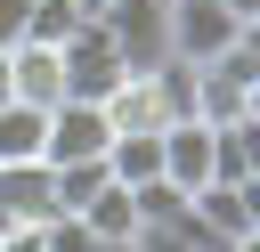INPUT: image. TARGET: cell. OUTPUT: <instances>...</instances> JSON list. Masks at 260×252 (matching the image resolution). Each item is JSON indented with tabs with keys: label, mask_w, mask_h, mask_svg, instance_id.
<instances>
[{
	"label": "cell",
	"mask_w": 260,
	"mask_h": 252,
	"mask_svg": "<svg viewBox=\"0 0 260 252\" xmlns=\"http://www.w3.org/2000/svg\"><path fill=\"white\" fill-rule=\"evenodd\" d=\"M98 33L114 41L122 73H154V65H171V0H114V8L98 16Z\"/></svg>",
	"instance_id": "cell-1"
},
{
	"label": "cell",
	"mask_w": 260,
	"mask_h": 252,
	"mask_svg": "<svg viewBox=\"0 0 260 252\" xmlns=\"http://www.w3.org/2000/svg\"><path fill=\"white\" fill-rule=\"evenodd\" d=\"M57 57H65V98H81V106H106V98L130 81V73H122V57H114V41H106L98 24H81Z\"/></svg>",
	"instance_id": "cell-2"
},
{
	"label": "cell",
	"mask_w": 260,
	"mask_h": 252,
	"mask_svg": "<svg viewBox=\"0 0 260 252\" xmlns=\"http://www.w3.org/2000/svg\"><path fill=\"white\" fill-rule=\"evenodd\" d=\"M236 33H252V24H236L219 0H171V57L179 65H211Z\"/></svg>",
	"instance_id": "cell-3"
},
{
	"label": "cell",
	"mask_w": 260,
	"mask_h": 252,
	"mask_svg": "<svg viewBox=\"0 0 260 252\" xmlns=\"http://www.w3.org/2000/svg\"><path fill=\"white\" fill-rule=\"evenodd\" d=\"M106 114L98 106H81V98H57L49 106V138H41V163H98L106 154Z\"/></svg>",
	"instance_id": "cell-4"
},
{
	"label": "cell",
	"mask_w": 260,
	"mask_h": 252,
	"mask_svg": "<svg viewBox=\"0 0 260 252\" xmlns=\"http://www.w3.org/2000/svg\"><path fill=\"white\" fill-rule=\"evenodd\" d=\"M187 211H195V228H211L219 244H244V236H260V179H252V187L211 179V187L187 195Z\"/></svg>",
	"instance_id": "cell-5"
},
{
	"label": "cell",
	"mask_w": 260,
	"mask_h": 252,
	"mask_svg": "<svg viewBox=\"0 0 260 252\" xmlns=\"http://www.w3.org/2000/svg\"><path fill=\"white\" fill-rule=\"evenodd\" d=\"M8 98L49 114V106L65 98V57H57V49H32V41H16V49H8Z\"/></svg>",
	"instance_id": "cell-6"
},
{
	"label": "cell",
	"mask_w": 260,
	"mask_h": 252,
	"mask_svg": "<svg viewBox=\"0 0 260 252\" xmlns=\"http://www.w3.org/2000/svg\"><path fill=\"white\" fill-rule=\"evenodd\" d=\"M73 219H81V236H89L98 252H130V236H138V203H130V187H114V179H106Z\"/></svg>",
	"instance_id": "cell-7"
},
{
	"label": "cell",
	"mask_w": 260,
	"mask_h": 252,
	"mask_svg": "<svg viewBox=\"0 0 260 252\" xmlns=\"http://www.w3.org/2000/svg\"><path fill=\"white\" fill-rule=\"evenodd\" d=\"M162 179H171L179 195L211 187V130H203V122H171V130H162Z\"/></svg>",
	"instance_id": "cell-8"
},
{
	"label": "cell",
	"mask_w": 260,
	"mask_h": 252,
	"mask_svg": "<svg viewBox=\"0 0 260 252\" xmlns=\"http://www.w3.org/2000/svg\"><path fill=\"white\" fill-rule=\"evenodd\" d=\"M211 179H228V187H252L260 179V114L211 130Z\"/></svg>",
	"instance_id": "cell-9"
},
{
	"label": "cell",
	"mask_w": 260,
	"mask_h": 252,
	"mask_svg": "<svg viewBox=\"0 0 260 252\" xmlns=\"http://www.w3.org/2000/svg\"><path fill=\"white\" fill-rule=\"evenodd\" d=\"M106 179H114V187L162 179V130H114V138H106Z\"/></svg>",
	"instance_id": "cell-10"
},
{
	"label": "cell",
	"mask_w": 260,
	"mask_h": 252,
	"mask_svg": "<svg viewBox=\"0 0 260 252\" xmlns=\"http://www.w3.org/2000/svg\"><path fill=\"white\" fill-rule=\"evenodd\" d=\"M0 203H8L16 228L57 219V211H49V163H16V171H0Z\"/></svg>",
	"instance_id": "cell-11"
},
{
	"label": "cell",
	"mask_w": 260,
	"mask_h": 252,
	"mask_svg": "<svg viewBox=\"0 0 260 252\" xmlns=\"http://www.w3.org/2000/svg\"><path fill=\"white\" fill-rule=\"evenodd\" d=\"M98 187H106V154H98V163H49V211H57V219H73Z\"/></svg>",
	"instance_id": "cell-12"
},
{
	"label": "cell",
	"mask_w": 260,
	"mask_h": 252,
	"mask_svg": "<svg viewBox=\"0 0 260 252\" xmlns=\"http://www.w3.org/2000/svg\"><path fill=\"white\" fill-rule=\"evenodd\" d=\"M81 24H89V16H81L73 0H32V8H24V41H32V49H65Z\"/></svg>",
	"instance_id": "cell-13"
},
{
	"label": "cell",
	"mask_w": 260,
	"mask_h": 252,
	"mask_svg": "<svg viewBox=\"0 0 260 252\" xmlns=\"http://www.w3.org/2000/svg\"><path fill=\"white\" fill-rule=\"evenodd\" d=\"M130 203H138V228H146V219H179V211H187V195H179L171 179H146V187H130Z\"/></svg>",
	"instance_id": "cell-14"
},
{
	"label": "cell",
	"mask_w": 260,
	"mask_h": 252,
	"mask_svg": "<svg viewBox=\"0 0 260 252\" xmlns=\"http://www.w3.org/2000/svg\"><path fill=\"white\" fill-rule=\"evenodd\" d=\"M24 8H32V0H0V49L24 41Z\"/></svg>",
	"instance_id": "cell-15"
},
{
	"label": "cell",
	"mask_w": 260,
	"mask_h": 252,
	"mask_svg": "<svg viewBox=\"0 0 260 252\" xmlns=\"http://www.w3.org/2000/svg\"><path fill=\"white\" fill-rule=\"evenodd\" d=\"M219 8H228L236 24H260V0H219Z\"/></svg>",
	"instance_id": "cell-16"
},
{
	"label": "cell",
	"mask_w": 260,
	"mask_h": 252,
	"mask_svg": "<svg viewBox=\"0 0 260 252\" xmlns=\"http://www.w3.org/2000/svg\"><path fill=\"white\" fill-rule=\"evenodd\" d=\"M73 8H81V16H89V24H98V16H106V8H114V0H73Z\"/></svg>",
	"instance_id": "cell-17"
},
{
	"label": "cell",
	"mask_w": 260,
	"mask_h": 252,
	"mask_svg": "<svg viewBox=\"0 0 260 252\" xmlns=\"http://www.w3.org/2000/svg\"><path fill=\"white\" fill-rule=\"evenodd\" d=\"M0 106H8V49H0Z\"/></svg>",
	"instance_id": "cell-18"
}]
</instances>
